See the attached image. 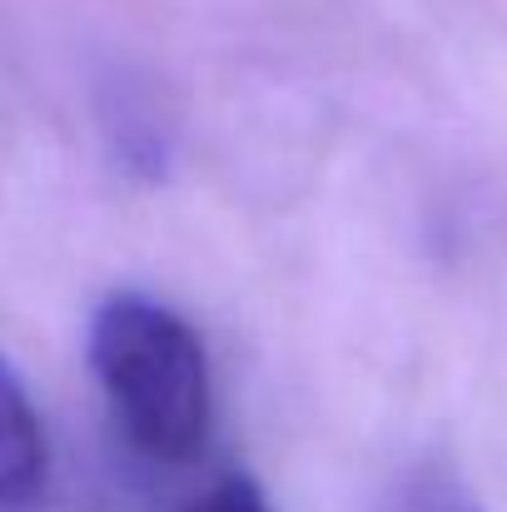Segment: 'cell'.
Segmentation results:
<instances>
[{
  "label": "cell",
  "mask_w": 507,
  "mask_h": 512,
  "mask_svg": "<svg viewBox=\"0 0 507 512\" xmlns=\"http://www.w3.org/2000/svg\"><path fill=\"white\" fill-rule=\"evenodd\" d=\"M90 368L125 428L155 463H189L214 428L204 339L150 294H110L90 319Z\"/></svg>",
  "instance_id": "6da1fadb"
},
{
  "label": "cell",
  "mask_w": 507,
  "mask_h": 512,
  "mask_svg": "<svg viewBox=\"0 0 507 512\" xmlns=\"http://www.w3.org/2000/svg\"><path fill=\"white\" fill-rule=\"evenodd\" d=\"M50 468L45 423L20 383V373L0 353V508H20L40 493Z\"/></svg>",
  "instance_id": "7a4b0ae2"
},
{
  "label": "cell",
  "mask_w": 507,
  "mask_h": 512,
  "mask_svg": "<svg viewBox=\"0 0 507 512\" xmlns=\"http://www.w3.org/2000/svg\"><path fill=\"white\" fill-rule=\"evenodd\" d=\"M189 512H274V503H269V493H264L254 478L229 473V478H219L204 498H194Z\"/></svg>",
  "instance_id": "3957f363"
}]
</instances>
